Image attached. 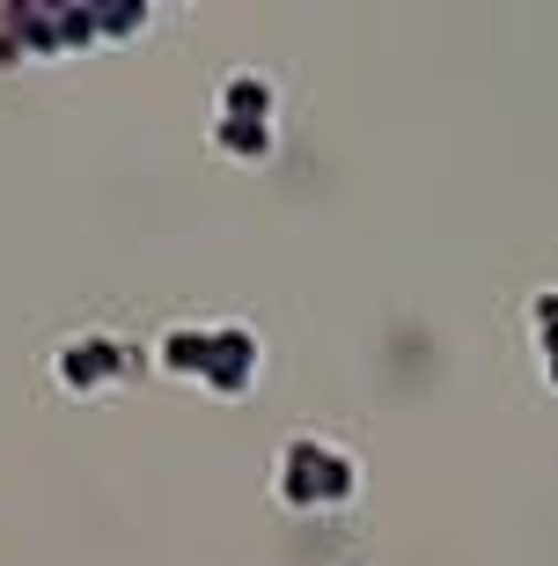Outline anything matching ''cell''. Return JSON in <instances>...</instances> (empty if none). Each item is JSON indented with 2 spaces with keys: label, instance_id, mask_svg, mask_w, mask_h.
<instances>
[{
  "label": "cell",
  "instance_id": "obj_1",
  "mask_svg": "<svg viewBox=\"0 0 558 566\" xmlns=\"http://www.w3.org/2000/svg\"><path fill=\"white\" fill-rule=\"evenodd\" d=\"M280 507H302V515H316V507H346L352 493H360V463L346 457V449H331L324 434H302L280 449Z\"/></svg>",
  "mask_w": 558,
  "mask_h": 566
},
{
  "label": "cell",
  "instance_id": "obj_2",
  "mask_svg": "<svg viewBox=\"0 0 558 566\" xmlns=\"http://www.w3.org/2000/svg\"><path fill=\"white\" fill-rule=\"evenodd\" d=\"M52 368H60V382L74 390V398H96V390H110V382L133 376V346H118V338H104V332H82V338H66L60 354H52Z\"/></svg>",
  "mask_w": 558,
  "mask_h": 566
},
{
  "label": "cell",
  "instance_id": "obj_3",
  "mask_svg": "<svg viewBox=\"0 0 558 566\" xmlns=\"http://www.w3.org/2000/svg\"><path fill=\"white\" fill-rule=\"evenodd\" d=\"M257 382V338L243 324H213V360H207V390L213 398H250Z\"/></svg>",
  "mask_w": 558,
  "mask_h": 566
},
{
  "label": "cell",
  "instance_id": "obj_4",
  "mask_svg": "<svg viewBox=\"0 0 558 566\" xmlns=\"http://www.w3.org/2000/svg\"><path fill=\"white\" fill-rule=\"evenodd\" d=\"M207 360H213V324H169L155 346V368L185 382H207Z\"/></svg>",
  "mask_w": 558,
  "mask_h": 566
},
{
  "label": "cell",
  "instance_id": "obj_5",
  "mask_svg": "<svg viewBox=\"0 0 558 566\" xmlns=\"http://www.w3.org/2000/svg\"><path fill=\"white\" fill-rule=\"evenodd\" d=\"M221 118L272 126V82H265V74H228V82H221Z\"/></svg>",
  "mask_w": 558,
  "mask_h": 566
},
{
  "label": "cell",
  "instance_id": "obj_6",
  "mask_svg": "<svg viewBox=\"0 0 558 566\" xmlns=\"http://www.w3.org/2000/svg\"><path fill=\"white\" fill-rule=\"evenodd\" d=\"M213 147L228 163H265L272 155V126H250V118H213Z\"/></svg>",
  "mask_w": 558,
  "mask_h": 566
},
{
  "label": "cell",
  "instance_id": "obj_7",
  "mask_svg": "<svg viewBox=\"0 0 558 566\" xmlns=\"http://www.w3.org/2000/svg\"><path fill=\"white\" fill-rule=\"evenodd\" d=\"M147 15H155L147 0H96V38H104V44L140 38V30H147Z\"/></svg>",
  "mask_w": 558,
  "mask_h": 566
},
{
  "label": "cell",
  "instance_id": "obj_8",
  "mask_svg": "<svg viewBox=\"0 0 558 566\" xmlns=\"http://www.w3.org/2000/svg\"><path fill=\"white\" fill-rule=\"evenodd\" d=\"M96 38V0H60V52H88Z\"/></svg>",
  "mask_w": 558,
  "mask_h": 566
},
{
  "label": "cell",
  "instance_id": "obj_9",
  "mask_svg": "<svg viewBox=\"0 0 558 566\" xmlns=\"http://www.w3.org/2000/svg\"><path fill=\"white\" fill-rule=\"evenodd\" d=\"M22 60H30V38H22V15H15V0H8V8H0V74L22 66Z\"/></svg>",
  "mask_w": 558,
  "mask_h": 566
},
{
  "label": "cell",
  "instance_id": "obj_10",
  "mask_svg": "<svg viewBox=\"0 0 558 566\" xmlns=\"http://www.w3.org/2000/svg\"><path fill=\"white\" fill-rule=\"evenodd\" d=\"M544 360H551V390H558V354H544Z\"/></svg>",
  "mask_w": 558,
  "mask_h": 566
}]
</instances>
